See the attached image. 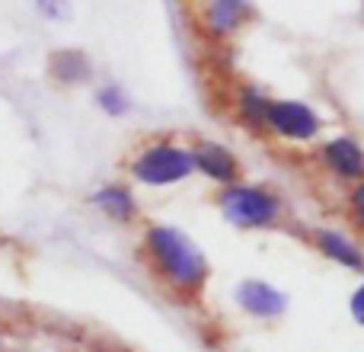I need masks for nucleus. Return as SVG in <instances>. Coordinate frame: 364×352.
<instances>
[{
  "instance_id": "obj_1",
  "label": "nucleus",
  "mask_w": 364,
  "mask_h": 352,
  "mask_svg": "<svg viewBox=\"0 0 364 352\" xmlns=\"http://www.w3.org/2000/svg\"><path fill=\"white\" fill-rule=\"evenodd\" d=\"M144 253H147V263L154 266V272L182 298H195L205 289L208 276H211L208 257L179 227H170V224L147 227Z\"/></svg>"
},
{
  "instance_id": "obj_2",
  "label": "nucleus",
  "mask_w": 364,
  "mask_h": 352,
  "mask_svg": "<svg viewBox=\"0 0 364 352\" xmlns=\"http://www.w3.org/2000/svg\"><path fill=\"white\" fill-rule=\"evenodd\" d=\"M218 212L227 224L259 231V227H275L284 218V199L269 186L256 182H233L218 192Z\"/></svg>"
},
{
  "instance_id": "obj_3",
  "label": "nucleus",
  "mask_w": 364,
  "mask_h": 352,
  "mask_svg": "<svg viewBox=\"0 0 364 352\" xmlns=\"http://www.w3.org/2000/svg\"><path fill=\"white\" fill-rule=\"evenodd\" d=\"M128 170L141 186H173L195 173V157L192 147L173 145V141H154L134 154Z\"/></svg>"
},
{
  "instance_id": "obj_4",
  "label": "nucleus",
  "mask_w": 364,
  "mask_h": 352,
  "mask_svg": "<svg viewBox=\"0 0 364 352\" xmlns=\"http://www.w3.org/2000/svg\"><path fill=\"white\" fill-rule=\"evenodd\" d=\"M265 128L284 141H314L323 132V119L310 103L301 100H272Z\"/></svg>"
},
{
  "instance_id": "obj_5",
  "label": "nucleus",
  "mask_w": 364,
  "mask_h": 352,
  "mask_svg": "<svg viewBox=\"0 0 364 352\" xmlns=\"http://www.w3.org/2000/svg\"><path fill=\"white\" fill-rule=\"evenodd\" d=\"M320 164L333 176L348 180L355 186V182L364 180V147L352 138V135H336V138L323 141Z\"/></svg>"
},
{
  "instance_id": "obj_6",
  "label": "nucleus",
  "mask_w": 364,
  "mask_h": 352,
  "mask_svg": "<svg viewBox=\"0 0 364 352\" xmlns=\"http://www.w3.org/2000/svg\"><path fill=\"white\" fill-rule=\"evenodd\" d=\"M192 157H195V170L201 176H208L211 182H220V189L240 182V160H237V154L227 151L224 145L198 141V145L192 147Z\"/></svg>"
},
{
  "instance_id": "obj_7",
  "label": "nucleus",
  "mask_w": 364,
  "mask_h": 352,
  "mask_svg": "<svg viewBox=\"0 0 364 352\" xmlns=\"http://www.w3.org/2000/svg\"><path fill=\"white\" fill-rule=\"evenodd\" d=\"M237 304L250 317H259V321H275V317H282L284 308H288L282 291H278L275 285L262 282V279H246V282H240Z\"/></svg>"
},
{
  "instance_id": "obj_8",
  "label": "nucleus",
  "mask_w": 364,
  "mask_h": 352,
  "mask_svg": "<svg viewBox=\"0 0 364 352\" xmlns=\"http://www.w3.org/2000/svg\"><path fill=\"white\" fill-rule=\"evenodd\" d=\"M250 19L252 6L243 4V0H214V4H205V10H201V23H205V32L211 38H230Z\"/></svg>"
},
{
  "instance_id": "obj_9",
  "label": "nucleus",
  "mask_w": 364,
  "mask_h": 352,
  "mask_svg": "<svg viewBox=\"0 0 364 352\" xmlns=\"http://www.w3.org/2000/svg\"><path fill=\"white\" fill-rule=\"evenodd\" d=\"M310 244H314L316 250H320V257H326L329 263H339L352 272H364V250L348 234L333 231V227H316V231H310Z\"/></svg>"
},
{
  "instance_id": "obj_10",
  "label": "nucleus",
  "mask_w": 364,
  "mask_h": 352,
  "mask_svg": "<svg viewBox=\"0 0 364 352\" xmlns=\"http://www.w3.org/2000/svg\"><path fill=\"white\" fill-rule=\"evenodd\" d=\"M90 202H93L106 218L119 221V224H128V221H134V214H138V199H134L132 189L122 186V182H106V186H100L90 195Z\"/></svg>"
},
{
  "instance_id": "obj_11",
  "label": "nucleus",
  "mask_w": 364,
  "mask_h": 352,
  "mask_svg": "<svg viewBox=\"0 0 364 352\" xmlns=\"http://www.w3.org/2000/svg\"><path fill=\"white\" fill-rule=\"evenodd\" d=\"M269 96L252 83H243L237 90V115L246 122L250 128H265V115H269Z\"/></svg>"
},
{
  "instance_id": "obj_12",
  "label": "nucleus",
  "mask_w": 364,
  "mask_h": 352,
  "mask_svg": "<svg viewBox=\"0 0 364 352\" xmlns=\"http://www.w3.org/2000/svg\"><path fill=\"white\" fill-rule=\"evenodd\" d=\"M51 74H55V81H61V83H80L93 74V68H90V58L83 55V51L68 48V51L51 55Z\"/></svg>"
},
{
  "instance_id": "obj_13",
  "label": "nucleus",
  "mask_w": 364,
  "mask_h": 352,
  "mask_svg": "<svg viewBox=\"0 0 364 352\" xmlns=\"http://www.w3.org/2000/svg\"><path fill=\"white\" fill-rule=\"evenodd\" d=\"M96 103H100L109 115H122L128 109V93L119 87V83H106V87L96 93Z\"/></svg>"
},
{
  "instance_id": "obj_14",
  "label": "nucleus",
  "mask_w": 364,
  "mask_h": 352,
  "mask_svg": "<svg viewBox=\"0 0 364 352\" xmlns=\"http://www.w3.org/2000/svg\"><path fill=\"white\" fill-rule=\"evenodd\" d=\"M348 214H352V221L364 231V180L355 182L352 192H348Z\"/></svg>"
},
{
  "instance_id": "obj_15",
  "label": "nucleus",
  "mask_w": 364,
  "mask_h": 352,
  "mask_svg": "<svg viewBox=\"0 0 364 352\" xmlns=\"http://www.w3.org/2000/svg\"><path fill=\"white\" fill-rule=\"evenodd\" d=\"M348 308H352L355 323H361V327H364V279H361L358 289L352 291V301H348Z\"/></svg>"
}]
</instances>
